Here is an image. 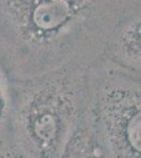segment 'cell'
<instances>
[{
  "label": "cell",
  "instance_id": "6da1fadb",
  "mask_svg": "<svg viewBox=\"0 0 141 158\" xmlns=\"http://www.w3.org/2000/svg\"><path fill=\"white\" fill-rule=\"evenodd\" d=\"M140 0H0V52L29 67L52 68L106 48Z\"/></svg>",
  "mask_w": 141,
  "mask_h": 158
},
{
  "label": "cell",
  "instance_id": "7a4b0ae2",
  "mask_svg": "<svg viewBox=\"0 0 141 158\" xmlns=\"http://www.w3.org/2000/svg\"><path fill=\"white\" fill-rule=\"evenodd\" d=\"M140 7L130 11L118 22L107 42V47L125 60L140 61Z\"/></svg>",
  "mask_w": 141,
  "mask_h": 158
}]
</instances>
